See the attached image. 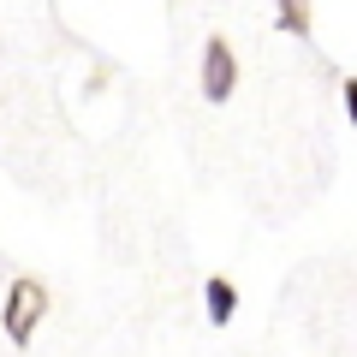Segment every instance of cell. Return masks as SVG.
<instances>
[{
	"instance_id": "cell-1",
	"label": "cell",
	"mask_w": 357,
	"mask_h": 357,
	"mask_svg": "<svg viewBox=\"0 0 357 357\" xmlns=\"http://www.w3.org/2000/svg\"><path fill=\"white\" fill-rule=\"evenodd\" d=\"M48 310H54L48 286H42L36 274H18V280L6 286V304H0V328H6V340H13V345H30Z\"/></svg>"
},
{
	"instance_id": "cell-2",
	"label": "cell",
	"mask_w": 357,
	"mask_h": 357,
	"mask_svg": "<svg viewBox=\"0 0 357 357\" xmlns=\"http://www.w3.org/2000/svg\"><path fill=\"white\" fill-rule=\"evenodd\" d=\"M232 89H238V60H232V42L227 36H208L203 48V96L208 102H232Z\"/></svg>"
},
{
	"instance_id": "cell-3",
	"label": "cell",
	"mask_w": 357,
	"mask_h": 357,
	"mask_svg": "<svg viewBox=\"0 0 357 357\" xmlns=\"http://www.w3.org/2000/svg\"><path fill=\"white\" fill-rule=\"evenodd\" d=\"M203 310H208V321H215V328H227V321L238 316V286H232L227 274H215V280L203 286Z\"/></svg>"
},
{
	"instance_id": "cell-4",
	"label": "cell",
	"mask_w": 357,
	"mask_h": 357,
	"mask_svg": "<svg viewBox=\"0 0 357 357\" xmlns=\"http://www.w3.org/2000/svg\"><path fill=\"white\" fill-rule=\"evenodd\" d=\"M280 6V30H292V36H310L316 30V6L310 0H274Z\"/></svg>"
},
{
	"instance_id": "cell-5",
	"label": "cell",
	"mask_w": 357,
	"mask_h": 357,
	"mask_svg": "<svg viewBox=\"0 0 357 357\" xmlns=\"http://www.w3.org/2000/svg\"><path fill=\"white\" fill-rule=\"evenodd\" d=\"M340 96H345V114H351V126H357V77H345Z\"/></svg>"
}]
</instances>
